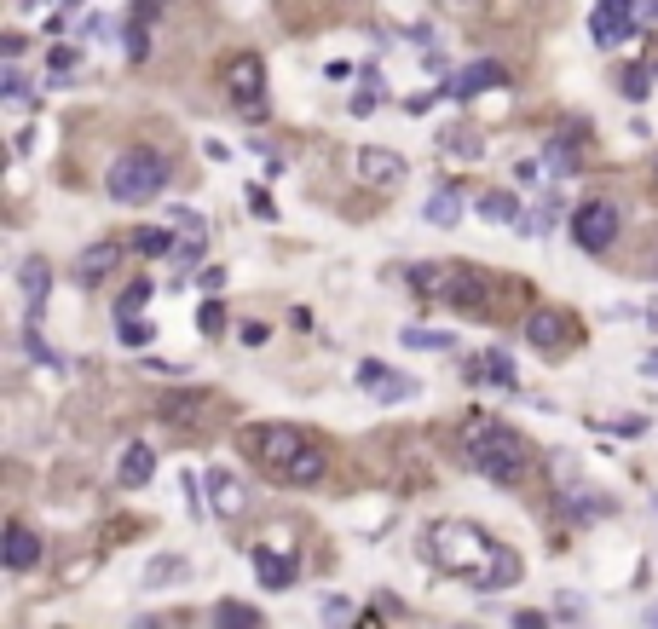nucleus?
Instances as JSON below:
<instances>
[{"mask_svg":"<svg viewBox=\"0 0 658 629\" xmlns=\"http://www.w3.org/2000/svg\"><path fill=\"white\" fill-rule=\"evenodd\" d=\"M249 456L272 479H284V485H318V479L329 474L324 445L307 434V427H295V422H260V427H249Z\"/></svg>","mask_w":658,"mask_h":629,"instance_id":"1","label":"nucleus"},{"mask_svg":"<svg viewBox=\"0 0 658 629\" xmlns=\"http://www.w3.org/2000/svg\"><path fill=\"white\" fill-rule=\"evenodd\" d=\"M456 451H462V462H468L473 474H485L491 485H514L531 468V445L520 439V427L497 422V416H468L462 434H456Z\"/></svg>","mask_w":658,"mask_h":629,"instance_id":"2","label":"nucleus"},{"mask_svg":"<svg viewBox=\"0 0 658 629\" xmlns=\"http://www.w3.org/2000/svg\"><path fill=\"white\" fill-rule=\"evenodd\" d=\"M422 554L439 566V572H450V577H480L485 572V560L497 554V542L485 537V532H473V526H462V520H433L428 532H422Z\"/></svg>","mask_w":658,"mask_h":629,"instance_id":"3","label":"nucleus"},{"mask_svg":"<svg viewBox=\"0 0 658 629\" xmlns=\"http://www.w3.org/2000/svg\"><path fill=\"white\" fill-rule=\"evenodd\" d=\"M410 289L422 301H445L456 312H485L491 306V277L480 266H445V261H422L410 266Z\"/></svg>","mask_w":658,"mask_h":629,"instance_id":"4","label":"nucleus"},{"mask_svg":"<svg viewBox=\"0 0 658 629\" xmlns=\"http://www.w3.org/2000/svg\"><path fill=\"white\" fill-rule=\"evenodd\" d=\"M162 185H168V156L151 151V145L121 151L116 162H110V174H104V191L116 196V203H156Z\"/></svg>","mask_w":658,"mask_h":629,"instance_id":"5","label":"nucleus"},{"mask_svg":"<svg viewBox=\"0 0 658 629\" xmlns=\"http://www.w3.org/2000/svg\"><path fill=\"white\" fill-rule=\"evenodd\" d=\"M226 93H231V104H237L249 121L266 116V64H260V53H237V58H231V64H226Z\"/></svg>","mask_w":658,"mask_h":629,"instance_id":"6","label":"nucleus"},{"mask_svg":"<svg viewBox=\"0 0 658 629\" xmlns=\"http://www.w3.org/2000/svg\"><path fill=\"white\" fill-rule=\"evenodd\" d=\"M572 243H578L583 254H606L618 243V203H606V196H595V203L572 208Z\"/></svg>","mask_w":658,"mask_h":629,"instance_id":"7","label":"nucleus"},{"mask_svg":"<svg viewBox=\"0 0 658 629\" xmlns=\"http://www.w3.org/2000/svg\"><path fill=\"white\" fill-rule=\"evenodd\" d=\"M358 387L370 393V399H382V404H410L422 393V381L405 376V369H393V364H382V359H364L358 364Z\"/></svg>","mask_w":658,"mask_h":629,"instance_id":"8","label":"nucleus"},{"mask_svg":"<svg viewBox=\"0 0 658 629\" xmlns=\"http://www.w3.org/2000/svg\"><path fill=\"white\" fill-rule=\"evenodd\" d=\"M636 18H641V0H595V12H589L595 46H624L636 35Z\"/></svg>","mask_w":658,"mask_h":629,"instance_id":"9","label":"nucleus"},{"mask_svg":"<svg viewBox=\"0 0 658 629\" xmlns=\"http://www.w3.org/2000/svg\"><path fill=\"white\" fill-rule=\"evenodd\" d=\"M352 168H358V179L375 185V191H393V185H405V156H399L393 145H364V151L352 156Z\"/></svg>","mask_w":658,"mask_h":629,"instance_id":"10","label":"nucleus"},{"mask_svg":"<svg viewBox=\"0 0 658 629\" xmlns=\"http://www.w3.org/2000/svg\"><path fill=\"white\" fill-rule=\"evenodd\" d=\"M462 381H468V387H514L520 369L503 347H491V352H468V359H462Z\"/></svg>","mask_w":658,"mask_h":629,"instance_id":"11","label":"nucleus"},{"mask_svg":"<svg viewBox=\"0 0 658 629\" xmlns=\"http://www.w3.org/2000/svg\"><path fill=\"white\" fill-rule=\"evenodd\" d=\"M503 81H508V70L497 64V58H473V64H462L456 76L445 81V93H450V98H480V93L503 87Z\"/></svg>","mask_w":658,"mask_h":629,"instance_id":"12","label":"nucleus"},{"mask_svg":"<svg viewBox=\"0 0 658 629\" xmlns=\"http://www.w3.org/2000/svg\"><path fill=\"white\" fill-rule=\"evenodd\" d=\"M526 341L538 352H566L572 347V318L555 312V306H538V312L526 318Z\"/></svg>","mask_w":658,"mask_h":629,"instance_id":"13","label":"nucleus"},{"mask_svg":"<svg viewBox=\"0 0 658 629\" xmlns=\"http://www.w3.org/2000/svg\"><path fill=\"white\" fill-rule=\"evenodd\" d=\"M18 289H23V306H29V324H35V318H41V306H46V294H53V266H46L41 254H23Z\"/></svg>","mask_w":658,"mask_h":629,"instance_id":"14","label":"nucleus"},{"mask_svg":"<svg viewBox=\"0 0 658 629\" xmlns=\"http://www.w3.org/2000/svg\"><path fill=\"white\" fill-rule=\"evenodd\" d=\"M254 577H260V589H295L300 560L295 554H277V549H254Z\"/></svg>","mask_w":658,"mask_h":629,"instance_id":"15","label":"nucleus"},{"mask_svg":"<svg viewBox=\"0 0 658 629\" xmlns=\"http://www.w3.org/2000/svg\"><path fill=\"white\" fill-rule=\"evenodd\" d=\"M520 577H526V566H520V554H514V549H497L491 560H485V572L473 577V589H485V595H497V589L520 583Z\"/></svg>","mask_w":658,"mask_h":629,"instance_id":"16","label":"nucleus"},{"mask_svg":"<svg viewBox=\"0 0 658 629\" xmlns=\"http://www.w3.org/2000/svg\"><path fill=\"white\" fill-rule=\"evenodd\" d=\"M6 566L12 572H35V566H41V537H35L23 520L6 526Z\"/></svg>","mask_w":658,"mask_h":629,"instance_id":"17","label":"nucleus"},{"mask_svg":"<svg viewBox=\"0 0 658 629\" xmlns=\"http://www.w3.org/2000/svg\"><path fill=\"white\" fill-rule=\"evenodd\" d=\"M116 261H121V243H93V249H81V254H76V283L110 277V271H116Z\"/></svg>","mask_w":658,"mask_h":629,"instance_id":"18","label":"nucleus"},{"mask_svg":"<svg viewBox=\"0 0 658 629\" xmlns=\"http://www.w3.org/2000/svg\"><path fill=\"white\" fill-rule=\"evenodd\" d=\"M151 474H156V451L144 445V439H139V445H127V451H121V468H116V479H121L127 491H139Z\"/></svg>","mask_w":658,"mask_h":629,"instance_id":"19","label":"nucleus"},{"mask_svg":"<svg viewBox=\"0 0 658 629\" xmlns=\"http://www.w3.org/2000/svg\"><path fill=\"white\" fill-rule=\"evenodd\" d=\"M202 479H209V509H214V514H226V520H231V514L243 509V485L226 474V468H209Z\"/></svg>","mask_w":658,"mask_h":629,"instance_id":"20","label":"nucleus"},{"mask_svg":"<svg viewBox=\"0 0 658 629\" xmlns=\"http://www.w3.org/2000/svg\"><path fill=\"white\" fill-rule=\"evenodd\" d=\"M127 249L139 254V261H162V254H174L179 243H174V231H168V226H139L127 237Z\"/></svg>","mask_w":658,"mask_h":629,"instance_id":"21","label":"nucleus"},{"mask_svg":"<svg viewBox=\"0 0 658 629\" xmlns=\"http://www.w3.org/2000/svg\"><path fill=\"white\" fill-rule=\"evenodd\" d=\"M191 572V560L185 554H156L151 566H144V577H139V589H174L179 577Z\"/></svg>","mask_w":658,"mask_h":629,"instance_id":"22","label":"nucleus"},{"mask_svg":"<svg viewBox=\"0 0 658 629\" xmlns=\"http://www.w3.org/2000/svg\"><path fill=\"white\" fill-rule=\"evenodd\" d=\"M422 219H428V226H456L462 219V191L456 185H439L428 196V208H422Z\"/></svg>","mask_w":658,"mask_h":629,"instance_id":"23","label":"nucleus"},{"mask_svg":"<svg viewBox=\"0 0 658 629\" xmlns=\"http://www.w3.org/2000/svg\"><path fill=\"white\" fill-rule=\"evenodd\" d=\"M387 104V81H382V70H364V81H358V93H352V116H370V110H382Z\"/></svg>","mask_w":658,"mask_h":629,"instance_id":"24","label":"nucleus"},{"mask_svg":"<svg viewBox=\"0 0 658 629\" xmlns=\"http://www.w3.org/2000/svg\"><path fill=\"white\" fill-rule=\"evenodd\" d=\"M480 214L491 219V226H520V219H526V214H520V196H508V191H485Z\"/></svg>","mask_w":658,"mask_h":629,"instance_id":"25","label":"nucleus"},{"mask_svg":"<svg viewBox=\"0 0 658 629\" xmlns=\"http://www.w3.org/2000/svg\"><path fill=\"white\" fill-rule=\"evenodd\" d=\"M399 341H405V347H416V352H450V347H456V335H450V329H428V324H410Z\"/></svg>","mask_w":658,"mask_h":629,"instance_id":"26","label":"nucleus"},{"mask_svg":"<svg viewBox=\"0 0 658 629\" xmlns=\"http://www.w3.org/2000/svg\"><path fill=\"white\" fill-rule=\"evenodd\" d=\"M214 629H260V612L249 600H219L214 607Z\"/></svg>","mask_w":658,"mask_h":629,"instance_id":"27","label":"nucleus"},{"mask_svg":"<svg viewBox=\"0 0 658 629\" xmlns=\"http://www.w3.org/2000/svg\"><path fill=\"white\" fill-rule=\"evenodd\" d=\"M445 156H462V162H473V156H485V139L473 128H445Z\"/></svg>","mask_w":658,"mask_h":629,"instance_id":"28","label":"nucleus"},{"mask_svg":"<svg viewBox=\"0 0 658 629\" xmlns=\"http://www.w3.org/2000/svg\"><path fill=\"white\" fill-rule=\"evenodd\" d=\"M560 208H566V203H560V191H543V196H538V214H526V219H520V231H531V237H543V231H548V226H555V219H560Z\"/></svg>","mask_w":658,"mask_h":629,"instance_id":"29","label":"nucleus"},{"mask_svg":"<svg viewBox=\"0 0 658 629\" xmlns=\"http://www.w3.org/2000/svg\"><path fill=\"white\" fill-rule=\"evenodd\" d=\"M151 294H156V283H151V277L127 283V289H121V301H116V318H144V306H151Z\"/></svg>","mask_w":658,"mask_h":629,"instance_id":"30","label":"nucleus"},{"mask_svg":"<svg viewBox=\"0 0 658 629\" xmlns=\"http://www.w3.org/2000/svg\"><path fill=\"white\" fill-rule=\"evenodd\" d=\"M653 64H629L624 70V76H618V87H624V98H629V104H647V93H653Z\"/></svg>","mask_w":658,"mask_h":629,"instance_id":"31","label":"nucleus"},{"mask_svg":"<svg viewBox=\"0 0 658 629\" xmlns=\"http://www.w3.org/2000/svg\"><path fill=\"white\" fill-rule=\"evenodd\" d=\"M0 98H6V104L35 110V93H29V81H23V70H18V64H6V70H0Z\"/></svg>","mask_w":658,"mask_h":629,"instance_id":"32","label":"nucleus"},{"mask_svg":"<svg viewBox=\"0 0 658 629\" xmlns=\"http://www.w3.org/2000/svg\"><path fill=\"white\" fill-rule=\"evenodd\" d=\"M116 341H121V347H151L156 324H151V318H116Z\"/></svg>","mask_w":658,"mask_h":629,"instance_id":"33","label":"nucleus"},{"mask_svg":"<svg viewBox=\"0 0 658 629\" xmlns=\"http://www.w3.org/2000/svg\"><path fill=\"white\" fill-rule=\"evenodd\" d=\"M543 174H555V179H572V174H578V156H572L566 139H555V145L543 151Z\"/></svg>","mask_w":658,"mask_h":629,"instance_id":"34","label":"nucleus"},{"mask_svg":"<svg viewBox=\"0 0 658 629\" xmlns=\"http://www.w3.org/2000/svg\"><path fill=\"white\" fill-rule=\"evenodd\" d=\"M202 485H209L202 474H179V497H185V514H191V520H202V514H209V497H202Z\"/></svg>","mask_w":658,"mask_h":629,"instance_id":"35","label":"nucleus"},{"mask_svg":"<svg viewBox=\"0 0 658 629\" xmlns=\"http://www.w3.org/2000/svg\"><path fill=\"white\" fill-rule=\"evenodd\" d=\"M202 254H209V237H191V231H185V243L174 249V261H179V283H185L191 271L202 266Z\"/></svg>","mask_w":658,"mask_h":629,"instance_id":"36","label":"nucleus"},{"mask_svg":"<svg viewBox=\"0 0 658 629\" xmlns=\"http://www.w3.org/2000/svg\"><path fill=\"white\" fill-rule=\"evenodd\" d=\"M23 352H29V359H35V364H46V369H53V376H64V359H58V352H53V347H46V341H41V335H35V324H29V329H23Z\"/></svg>","mask_w":658,"mask_h":629,"instance_id":"37","label":"nucleus"},{"mask_svg":"<svg viewBox=\"0 0 658 629\" xmlns=\"http://www.w3.org/2000/svg\"><path fill=\"white\" fill-rule=\"evenodd\" d=\"M197 393H168V399H162V416H168V422H191V416H197Z\"/></svg>","mask_w":658,"mask_h":629,"instance_id":"38","label":"nucleus"},{"mask_svg":"<svg viewBox=\"0 0 658 629\" xmlns=\"http://www.w3.org/2000/svg\"><path fill=\"white\" fill-rule=\"evenodd\" d=\"M197 329H202V335H226V306H219V294H209V301H202Z\"/></svg>","mask_w":658,"mask_h":629,"instance_id":"39","label":"nucleus"},{"mask_svg":"<svg viewBox=\"0 0 658 629\" xmlns=\"http://www.w3.org/2000/svg\"><path fill=\"white\" fill-rule=\"evenodd\" d=\"M76 64H81V53H76V46H53V53H46V70H53L58 81H64V76H76Z\"/></svg>","mask_w":658,"mask_h":629,"instance_id":"40","label":"nucleus"},{"mask_svg":"<svg viewBox=\"0 0 658 629\" xmlns=\"http://www.w3.org/2000/svg\"><path fill=\"white\" fill-rule=\"evenodd\" d=\"M555 618H560V624H583V595L560 589V595H555Z\"/></svg>","mask_w":658,"mask_h":629,"instance_id":"41","label":"nucleus"},{"mask_svg":"<svg viewBox=\"0 0 658 629\" xmlns=\"http://www.w3.org/2000/svg\"><path fill=\"white\" fill-rule=\"evenodd\" d=\"M318 612H324V624H329V629H341V624L352 618V600H347V595H329Z\"/></svg>","mask_w":658,"mask_h":629,"instance_id":"42","label":"nucleus"},{"mask_svg":"<svg viewBox=\"0 0 658 629\" xmlns=\"http://www.w3.org/2000/svg\"><path fill=\"white\" fill-rule=\"evenodd\" d=\"M647 427H653V416H618V422H613V434H618V439H641Z\"/></svg>","mask_w":658,"mask_h":629,"instance_id":"43","label":"nucleus"},{"mask_svg":"<svg viewBox=\"0 0 658 629\" xmlns=\"http://www.w3.org/2000/svg\"><path fill=\"white\" fill-rule=\"evenodd\" d=\"M249 214H254V219H277V208H272V196H266V185H249Z\"/></svg>","mask_w":658,"mask_h":629,"instance_id":"44","label":"nucleus"},{"mask_svg":"<svg viewBox=\"0 0 658 629\" xmlns=\"http://www.w3.org/2000/svg\"><path fill=\"white\" fill-rule=\"evenodd\" d=\"M127 58H133V64L151 58V35H144V23H133V29H127Z\"/></svg>","mask_w":658,"mask_h":629,"instance_id":"45","label":"nucleus"},{"mask_svg":"<svg viewBox=\"0 0 658 629\" xmlns=\"http://www.w3.org/2000/svg\"><path fill=\"white\" fill-rule=\"evenodd\" d=\"M174 226H179V231H191V237H209L202 214H191V208H174Z\"/></svg>","mask_w":658,"mask_h":629,"instance_id":"46","label":"nucleus"},{"mask_svg":"<svg viewBox=\"0 0 658 629\" xmlns=\"http://www.w3.org/2000/svg\"><path fill=\"white\" fill-rule=\"evenodd\" d=\"M237 341H243V347H266L272 329H266V324H237Z\"/></svg>","mask_w":658,"mask_h":629,"instance_id":"47","label":"nucleus"},{"mask_svg":"<svg viewBox=\"0 0 658 629\" xmlns=\"http://www.w3.org/2000/svg\"><path fill=\"white\" fill-rule=\"evenodd\" d=\"M197 289L219 294V289H226V271H219V266H202V271H197Z\"/></svg>","mask_w":658,"mask_h":629,"instance_id":"48","label":"nucleus"},{"mask_svg":"<svg viewBox=\"0 0 658 629\" xmlns=\"http://www.w3.org/2000/svg\"><path fill=\"white\" fill-rule=\"evenodd\" d=\"M18 53H23V35L6 29V35H0V58H6V64H18Z\"/></svg>","mask_w":658,"mask_h":629,"instance_id":"49","label":"nucleus"},{"mask_svg":"<svg viewBox=\"0 0 658 629\" xmlns=\"http://www.w3.org/2000/svg\"><path fill=\"white\" fill-rule=\"evenodd\" d=\"M439 12H450V18H462V12H485V0H433Z\"/></svg>","mask_w":658,"mask_h":629,"instance_id":"50","label":"nucleus"},{"mask_svg":"<svg viewBox=\"0 0 658 629\" xmlns=\"http://www.w3.org/2000/svg\"><path fill=\"white\" fill-rule=\"evenodd\" d=\"M428 110H433V93H410V98H405V116H410V121L428 116Z\"/></svg>","mask_w":658,"mask_h":629,"instance_id":"51","label":"nucleus"},{"mask_svg":"<svg viewBox=\"0 0 658 629\" xmlns=\"http://www.w3.org/2000/svg\"><path fill=\"white\" fill-rule=\"evenodd\" d=\"M514 629H548L543 612H514Z\"/></svg>","mask_w":658,"mask_h":629,"instance_id":"52","label":"nucleus"},{"mask_svg":"<svg viewBox=\"0 0 658 629\" xmlns=\"http://www.w3.org/2000/svg\"><path fill=\"white\" fill-rule=\"evenodd\" d=\"M422 64H428V70H433V76H445V64H450V58H445V53H439V46H428V58H422Z\"/></svg>","mask_w":658,"mask_h":629,"instance_id":"53","label":"nucleus"},{"mask_svg":"<svg viewBox=\"0 0 658 629\" xmlns=\"http://www.w3.org/2000/svg\"><path fill=\"white\" fill-rule=\"evenodd\" d=\"M202 156H209V162H226V156H231V145H219V139H209V145H202Z\"/></svg>","mask_w":658,"mask_h":629,"instance_id":"54","label":"nucleus"},{"mask_svg":"<svg viewBox=\"0 0 658 629\" xmlns=\"http://www.w3.org/2000/svg\"><path fill=\"white\" fill-rule=\"evenodd\" d=\"M46 6H53V0H18V12H29V18H35V12H46Z\"/></svg>","mask_w":658,"mask_h":629,"instance_id":"55","label":"nucleus"},{"mask_svg":"<svg viewBox=\"0 0 658 629\" xmlns=\"http://www.w3.org/2000/svg\"><path fill=\"white\" fill-rule=\"evenodd\" d=\"M641 18H647V23H658V0H641Z\"/></svg>","mask_w":658,"mask_h":629,"instance_id":"56","label":"nucleus"},{"mask_svg":"<svg viewBox=\"0 0 658 629\" xmlns=\"http://www.w3.org/2000/svg\"><path fill=\"white\" fill-rule=\"evenodd\" d=\"M641 376H658V352H647V359H641Z\"/></svg>","mask_w":658,"mask_h":629,"instance_id":"57","label":"nucleus"},{"mask_svg":"<svg viewBox=\"0 0 658 629\" xmlns=\"http://www.w3.org/2000/svg\"><path fill=\"white\" fill-rule=\"evenodd\" d=\"M641 318H647V324H658V301H647V306H641Z\"/></svg>","mask_w":658,"mask_h":629,"instance_id":"58","label":"nucleus"},{"mask_svg":"<svg viewBox=\"0 0 658 629\" xmlns=\"http://www.w3.org/2000/svg\"><path fill=\"white\" fill-rule=\"evenodd\" d=\"M647 624H653V629H658V607H647Z\"/></svg>","mask_w":658,"mask_h":629,"instance_id":"59","label":"nucleus"},{"mask_svg":"<svg viewBox=\"0 0 658 629\" xmlns=\"http://www.w3.org/2000/svg\"><path fill=\"white\" fill-rule=\"evenodd\" d=\"M358 629H382V624H375V618H364V624H358Z\"/></svg>","mask_w":658,"mask_h":629,"instance_id":"60","label":"nucleus"},{"mask_svg":"<svg viewBox=\"0 0 658 629\" xmlns=\"http://www.w3.org/2000/svg\"><path fill=\"white\" fill-rule=\"evenodd\" d=\"M653 185H658V156H653Z\"/></svg>","mask_w":658,"mask_h":629,"instance_id":"61","label":"nucleus"},{"mask_svg":"<svg viewBox=\"0 0 658 629\" xmlns=\"http://www.w3.org/2000/svg\"><path fill=\"white\" fill-rule=\"evenodd\" d=\"M456 629H473V624H456Z\"/></svg>","mask_w":658,"mask_h":629,"instance_id":"62","label":"nucleus"},{"mask_svg":"<svg viewBox=\"0 0 658 629\" xmlns=\"http://www.w3.org/2000/svg\"><path fill=\"white\" fill-rule=\"evenodd\" d=\"M139 629H151V624H139Z\"/></svg>","mask_w":658,"mask_h":629,"instance_id":"63","label":"nucleus"},{"mask_svg":"<svg viewBox=\"0 0 658 629\" xmlns=\"http://www.w3.org/2000/svg\"><path fill=\"white\" fill-rule=\"evenodd\" d=\"M653 76H658V64H653Z\"/></svg>","mask_w":658,"mask_h":629,"instance_id":"64","label":"nucleus"}]
</instances>
